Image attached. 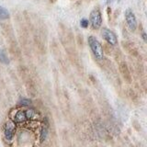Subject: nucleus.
<instances>
[{
	"instance_id": "1",
	"label": "nucleus",
	"mask_w": 147,
	"mask_h": 147,
	"mask_svg": "<svg viewBox=\"0 0 147 147\" xmlns=\"http://www.w3.org/2000/svg\"><path fill=\"white\" fill-rule=\"evenodd\" d=\"M87 42H88V45L90 47L94 56L99 61L103 59V57H104L103 48H102L101 43L99 42V40H97L95 37L90 36V37H88Z\"/></svg>"
},
{
	"instance_id": "2",
	"label": "nucleus",
	"mask_w": 147,
	"mask_h": 147,
	"mask_svg": "<svg viewBox=\"0 0 147 147\" xmlns=\"http://www.w3.org/2000/svg\"><path fill=\"white\" fill-rule=\"evenodd\" d=\"M101 35H102V37H103V39H104L108 43H109L110 45H112V46L117 45V43H118V39H117L116 34L114 33L113 31H111L110 30H109V28H104L103 30H101Z\"/></svg>"
},
{
	"instance_id": "3",
	"label": "nucleus",
	"mask_w": 147,
	"mask_h": 147,
	"mask_svg": "<svg viewBox=\"0 0 147 147\" xmlns=\"http://www.w3.org/2000/svg\"><path fill=\"white\" fill-rule=\"evenodd\" d=\"M90 22L94 28H99L102 24V16L99 9H95L90 13Z\"/></svg>"
},
{
	"instance_id": "4",
	"label": "nucleus",
	"mask_w": 147,
	"mask_h": 147,
	"mask_svg": "<svg viewBox=\"0 0 147 147\" xmlns=\"http://www.w3.org/2000/svg\"><path fill=\"white\" fill-rule=\"evenodd\" d=\"M125 19H126V22L128 24V27L130 28V30H135L137 28V19L135 15H134L133 11L128 9H126L125 11Z\"/></svg>"
},
{
	"instance_id": "5",
	"label": "nucleus",
	"mask_w": 147,
	"mask_h": 147,
	"mask_svg": "<svg viewBox=\"0 0 147 147\" xmlns=\"http://www.w3.org/2000/svg\"><path fill=\"white\" fill-rule=\"evenodd\" d=\"M15 123L13 121H9L7 122L6 127H5V137L7 141H11L13 138L14 130H15Z\"/></svg>"
},
{
	"instance_id": "6",
	"label": "nucleus",
	"mask_w": 147,
	"mask_h": 147,
	"mask_svg": "<svg viewBox=\"0 0 147 147\" xmlns=\"http://www.w3.org/2000/svg\"><path fill=\"white\" fill-rule=\"evenodd\" d=\"M121 73H122V74H123L124 78L130 81V72H129V70H128L127 65H126L125 64H121Z\"/></svg>"
},
{
	"instance_id": "7",
	"label": "nucleus",
	"mask_w": 147,
	"mask_h": 147,
	"mask_svg": "<svg viewBox=\"0 0 147 147\" xmlns=\"http://www.w3.org/2000/svg\"><path fill=\"white\" fill-rule=\"evenodd\" d=\"M27 118L25 115V112L20 110V111L17 112V114L15 115V121L16 122H23L24 121H26Z\"/></svg>"
},
{
	"instance_id": "8",
	"label": "nucleus",
	"mask_w": 147,
	"mask_h": 147,
	"mask_svg": "<svg viewBox=\"0 0 147 147\" xmlns=\"http://www.w3.org/2000/svg\"><path fill=\"white\" fill-rule=\"evenodd\" d=\"M0 62L5 64H7L9 63V59L7 55V52L3 49H0Z\"/></svg>"
},
{
	"instance_id": "9",
	"label": "nucleus",
	"mask_w": 147,
	"mask_h": 147,
	"mask_svg": "<svg viewBox=\"0 0 147 147\" xmlns=\"http://www.w3.org/2000/svg\"><path fill=\"white\" fill-rule=\"evenodd\" d=\"M7 19H9V12L5 7L0 6V19L4 20Z\"/></svg>"
},
{
	"instance_id": "10",
	"label": "nucleus",
	"mask_w": 147,
	"mask_h": 147,
	"mask_svg": "<svg viewBox=\"0 0 147 147\" xmlns=\"http://www.w3.org/2000/svg\"><path fill=\"white\" fill-rule=\"evenodd\" d=\"M35 114V111L34 109H28L27 111H25V115H26V118L27 119H31V118H33Z\"/></svg>"
},
{
	"instance_id": "11",
	"label": "nucleus",
	"mask_w": 147,
	"mask_h": 147,
	"mask_svg": "<svg viewBox=\"0 0 147 147\" xmlns=\"http://www.w3.org/2000/svg\"><path fill=\"white\" fill-rule=\"evenodd\" d=\"M19 105H22V106H28L31 103V101L28 99H21L19 100Z\"/></svg>"
},
{
	"instance_id": "12",
	"label": "nucleus",
	"mask_w": 147,
	"mask_h": 147,
	"mask_svg": "<svg viewBox=\"0 0 147 147\" xmlns=\"http://www.w3.org/2000/svg\"><path fill=\"white\" fill-rule=\"evenodd\" d=\"M46 136H47V129L43 128L42 130V133H40V142H43L44 140H45Z\"/></svg>"
},
{
	"instance_id": "13",
	"label": "nucleus",
	"mask_w": 147,
	"mask_h": 147,
	"mask_svg": "<svg viewBox=\"0 0 147 147\" xmlns=\"http://www.w3.org/2000/svg\"><path fill=\"white\" fill-rule=\"evenodd\" d=\"M88 24H89L88 19H81V21H80V25H81V27H82V28H87L88 27Z\"/></svg>"
},
{
	"instance_id": "14",
	"label": "nucleus",
	"mask_w": 147,
	"mask_h": 147,
	"mask_svg": "<svg viewBox=\"0 0 147 147\" xmlns=\"http://www.w3.org/2000/svg\"><path fill=\"white\" fill-rule=\"evenodd\" d=\"M142 39H144V42H146L147 37H146V33H145V32H142Z\"/></svg>"
}]
</instances>
